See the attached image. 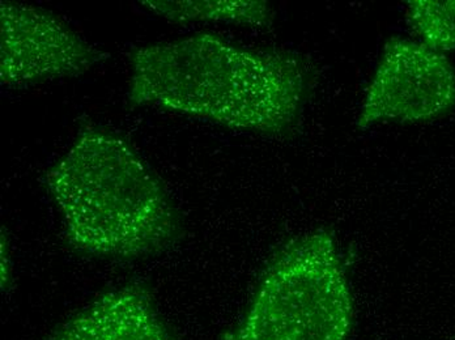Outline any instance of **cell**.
<instances>
[{"instance_id": "cell-1", "label": "cell", "mask_w": 455, "mask_h": 340, "mask_svg": "<svg viewBox=\"0 0 455 340\" xmlns=\"http://www.w3.org/2000/svg\"><path fill=\"white\" fill-rule=\"evenodd\" d=\"M130 65L132 107L268 137L296 131L315 80L296 52L245 48L211 32L132 50Z\"/></svg>"}, {"instance_id": "cell-2", "label": "cell", "mask_w": 455, "mask_h": 340, "mask_svg": "<svg viewBox=\"0 0 455 340\" xmlns=\"http://www.w3.org/2000/svg\"><path fill=\"white\" fill-rule=\"evenodd\" d=\"M66 239L82 253L132 259L181 236V219L163 182L118 132L85 126L45 173Z\"/></svg>"}, {"instance_id": "cell-3", "label": "cell", "mask_w": 455, "mask_h": 340, "mask_svg": "<svg viewBox=\"0 0 455 340\" xmlns=\"http://www.w3.org/2000/svg\"><path fill=\"white\" fill-rule=\"evenodd\" d=\"M354 320L337 240L321 228L276 251L226 340H348Z\"/></svg>"}, {"instance_id": "cell-4", "label": "cell", "mask_w": 455, "mask_h": 340, "mask_svg": "<svg viewBox=\"0 0 455 340\" xmlns=\"http://www.w3.org/2000/svg\"><path fill=\"white\" fill-rule=\"evenodd\" d=\"M455 107V70L443 52L421 41L391 37L366 87L356 124L435 120Z\"/></svg>"}, {"instance_id": "cell-5", "label": "cell", "mask_w": 455, "mask_h": 340, "mask_svg": "<svg viewBox=\"0 0 455 340\" xmlns=\"http://www.w3.org/2000/svg\"><path fill=\"white\" fill-rule=\"evenodd\" d=\"M0 82L24 87L80 76L108 59L60 16L21 3H0Z\"/></svg>"}, {"instance_id": "cell-6", "label": "cell", "mask_w": 455, "mask_h": 340, "mask_svg": "<svg viewBox=\"0 0 455 340\" xmlns=\"http://www.w3.org/2000/svg\"><path fill=\"white\" fill-rule=\"evenodd\" d=\"M50 340H172L151 295L127 284L100 296Z\"/></svg>"}, {"instance_id": "cell-7", "label": "cell", "mask_w": 455, "mask_h": 340, "mask_svg": "<svg viewBox=\"0 0 455 340\" xmlns=\"http://www.w3.org/2000/svg\"><path fill=\"white\" fill-rule=\"evenodd\" d=\"M144 7L173 23L223 21L252 28L273 25L274 11L265 0H144Z\"/></svg>"}, {"instance_id": "cell-8", "label": "cell", "mask_w": 455, "mask_h": 340, "mask_svg": "<svg viewBox=\"0 0 455 340\" xmlns=\"http://www.w3.org/2000/svg\"><path fill=\"white\" fill-rule=\"evenodd\" d=\"M407 21L429 48L443 54L455 49V0H412Z\"/></svg>"}]
</instances>
